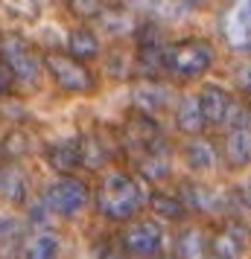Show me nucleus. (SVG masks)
<instances>
[{
	"label": "nucleus",
	"instance_id": "nucleus-14",
	"mask_svg": "<svg viewBox=\"0 0 251 259\" xmlns=\"http://www.w3.org/2000/svg\"><path fill=\"white\" fill-rule=\"evenodd\" d=\"M178 198L184 201V207L187 212H199V215H216V212L225 210V198H219V192L210 187H204V184H181V192Z\"/></svg>",
	"mask_w": 251,
	"mask_h": 259
},
{
	"label": "nucleus",
	"instance_id": "nucleus-30",
	"mask_svg": "<svg viewBox=\"0 0 251 259\" xmlns=\"http://www.w3.org/2000/svg\"><path fill=\"white\" fill-rule=\"evenodd\" d=\"M248 204H251V181H248Z\"/></svg>",
	"mask_w": 251,
	"mask_h": 259
},
{
	"label": "nucleus",
	"instance_id": "nucleus-26",
	"mask_svg": "<svg viewBox=\"0 0 251 259\" xmlns=\"http://www.w3.org/2000/svg\"><path fill=\"white\" fill-rule=\"evenodd\" d=\"M234 82H237V91L245 99L251 102V61H242L237 64V70H234Z\"/></svg>",
	"mask_w": 251,
	"mask_h": 259
},
{
	"label": "nucleus",
	"instance_id": "nucleus-2",
	"mask_svg": "<svg viewBox=\"0 0 251 259\" xmlns=\"http://www.w3.org/2000/svg\"><path fill=\"white\" fill-rule=\"evenodd\" d=\"M216 64V47L207 38H181L164 50V76L178 82H196Z\"/></svg>",
	"mask_w": 251,
	"mask_h": 259
},
{
	"label": "nucleus",
	"instance_id": "nucleus-10",
	"mask_svg": "<svg viewBox=\"0 0 251 259\" xmlns=\"http://www.w3.org/2000/svg\"><path fill=\"white\" fill-rule=\"evenodd\" d=\"M219 157L228 172H242L251 166V128H228L219 146Z\"/></svg>",
	"mask_w": 251,
	"mask_h": 259
},
{
	"label": "nucleus",
	"instance_id": "nucleus-19",
	"mask_svg": "<svg viewBox=\"0 0 251 259\" xmlns=\"http://www.w3.org/2000/svg\"><path fill=\"white\" fill-rule=\"evenodd\" d=\"M0 198L9 204H26L29 198V181L15 163H6L0 169Z\"/></svg>",
	"mask_w": 251,
	"mask_h": 259
},
{
	"label": "nucleus",
	"instance_id": "nucleus-11",
	"mask_svg": "<svg viewBox=\"0 0 251 259\" xmlns=\"http://www.w3.org/2000/svg\"><path fill=\"white\" fill-rule=\"evenodd\" d=\"M132 105L146 117H158L169 108V88L161 79H140L132 88Z\"/></svg>",
	"mask_w": 251,
	"mask_h": 259
},
{
	"label": "nucleus",
	"instance_id": "nucleus-22",
	"mask_svg": "<svg viewBox=\"0 0 251 259\" xmlns=\"http://www.w3.org/2000/svg\"><path fill=\"white\" fill-rule=\"evenodd\" d=\"M146 204H149V210L155 212L158 219H164V222H181V219H187L184 201H181L178 195H172V192L152 189V192L146 195Z\"/></svg>",
	"mask_w": 251,
	"mask_h": 259
},
{
	"label": "nucleus",
	"instance_id": "nucleus-20",
	"mask_svg": "<svg viewBox=\"0 0 251 259\" xmlns=\"http://www.w3.org/2000/svg\"><path fill=\"white\" fill-rule=\"evenodd\" d=\"M32 146H35L32 134L26 128H21V125H15V128H9L3 134V140H0V157H3L6 163H18V160H24V157L32 154Z\"/></svg>",
	"mask_w": 251,
	"mask_h": 259
},
{
	"label": "nucleus",
	"instance_id": "nucleus-28",
	"mask_svg": "<svg viewBox=\"0 0 251 259\" xmlns=\"http://www.w3.org/2000/svg\"><path fill=\"white\" fill-rule=\"evenodd\" d=\"M18 236H21V230H18V222H15V219H6V215H0V245L15 242Z\"/></svg>",
	"mask_w": 251,
	"mask_h": 259
},
{
	"label": "nucleus",
	"instance_id": "nucleus-9",
	"mask_svg": "<svg viewBox=\"0 0 251 259\" xmlns=\"http://www.w3.org/2000/svg\"><path fill=\"white\" fill-rule=\"evenodd\" d=\"M199 105H202V117L204 125L210 128H222L231 119V111L237 105V96L231 94L222 84H204L199 91Z\"/></svg>",
	"mask_w": 251,
	"mask_h": 259
},
{
	"label": "nucleus",
	"instance_id": "nucleus-12",
	"mask_svg": "<svg viewBox=\"0 0 251 259\" xmlns=\"http://www.w3.org/2000/svg\"><path fill=\"white\" fill-rule=\"evenodd\" d=\"M44 163L56 172V175H73L82 166V152H79V137H64V140H53L44 146Z\"/></svg>",
	"mask_w": 251,
	"mask_h": 259
},
{
	"label": "nucleus",
	"instance_id": "nucleus-18",
	"mask_svg": "<svg viewBox=\"0 0 251 259\" xmlns=\"http://www.w3.org/2000/svg\"><path fill=\"white\" fill-rule=\"evenodd\" d=\"M172 119H175V128H178L181 134H187V137H193V134H202V131L207 128V125H204V117H202L199 96H190V94L178 99Z\"/></svg>",
	"mask_w": 251,
	"mask_h": 259
},
{
	"label": "nucleus",
	"instance_id": "nucleus-25",
	"mask_svg": "<svg viewBox=\"0 0 251 259\" xmlns=\"http://www.w3.org/2000/svg\"><path fill=\"white\" fill-rule=\"evenodd\" d=\"M64 6H67L70 18L88 24V21H96V18H99L102 6H105V0H64Z\"/></svg>",
	"mask_w": 251,
	"mask_h": 259
},
{
	"label": "nucleus",
	"instance_id": "nucleus-8",
	"mask_svg": "<svg viewBox=\"0 0 251 259\" xmlns=\"http://www.w3.org/2000/svg\"><path fill=\"white\" fill-rule=\"evenodd\" d=\"M248 247V227L242 222H225L207 236V259H242Z\"/></svg>",
	"mask_w": 251,
	"mask_h": 259
},
{
	"label": "nucleus",
	"instance_id": "nucleus-23",
	"mask_svg": "<svg viewBox=\"0 0 251 259\" xmlns=\"http://www.w3.org/2000/svg\"><path fill=\"white\" fill-rule=\"evenodd\" d=\"M207 236L210 233H204L196 224L184 227L175 239V253L181 259H207Z\"/></svg>",
	"mask_w": 251,
	"mask_h": 259
},
{
	"label": "nucleus",
	"instance_id": "nucleus-27",
	"mask_svg": "<svg viewBox=\"0 0 251 259\" xmlns=\"http://www.w3.org/2000/svg\"><path fill=\"white\" fill-rule=\"evenodd\" d=\"M15 84H18V79L12 76V70L6 67V61L0 59V99H6V96L15 91Z\"/></svg>",
	"mask_w": 251,
	"mask_h": 259
},
{
	"label": "nucleus",
	"instance_id": "nucleus-1",
	"mask_svg": "<svg viewBox=\"0 0 251 259\" xmlns=\"http://www.w3.org/2000/svg\"><path fill=\"white\" fill-rule=\"evenodd\" d=\"M94 204L105 222H129L146 207L144 184L123 169H108L96 184Z\"/></svg>",
	"mask_w": 251,
	"mask_h": 259
},
{
	"label": "nucleus",
	"instance_id": "nucleus-17",
	"mask_svg": "<svg viewBox=\"0 0 251 259\" xmlns=\"http://www.w3.org/2000/svg\"><path fill=\"white\" fill-rule=\"evenodd\" d=\"M79 152H82V166L91 172L105 169L108 160H111V146L99 131H88L79 137Z\"/></svg>",
	"mask_w": 251,
	"mask_h": 259
},
{
	"label": "nucleus",
	"instance_id": "nucleus-6",
	"mask_svg": "<svg viewBox=\"0 0 251 259\" xmlns=\"http://www.w3.org/2000/svg\"><path fill=\"white\" fill-rule=\"evenodd\" d=\"M137 44H134V67L140 73V79H161L164 76V29L152 21H146L134 29Z\"/></svg>",
	"mask_w": 251,
	"mask_h": 259
},
{
	"label": "nucleus",
	"instance_id": "nucleus-21",
	"mask_svg": "<svg viewBox=\"0 0 251 259\" xmlns=\"http://www.w3.org/2000/svg\"><path fill=\"white\" fill-rule=\"evenodd\" d=\"M99 50H102V44H99V38H96V32L91 26H76V29H70V35H67V53H70L73 59H79L88 64V61H94L99 56Z\"/></svg>",
	"mask_w": 251,
	"mask_h": 259
},
{
	"label": "nucleus",
	"instance_id": "nucleus-15",
	"mask_svg": "<svg viewBox=\"0 0 251 259\" xmlns=\"http://www.w3.org/2000/svg\"><path fill=\"white\" fill-rule=\"evenodd\" d=\"M181 157H184V163H187L190 172H210V169L216 166L219 152H216V146L207 140V137L193 134L190 140L181 146Z\"/></svg>",
	"mask_w": 251,
	"mask_h": 259
},
{
	"label": "nucleus",
	"instance_id": "nucleus-13",
	"mask_svg": "<svg viewBox=\"0 0 251 259\" xmlns=\"http://www.w3.org/2000/svg\"><path fill=\"white\" fill-rule=\"evenodd\" d=\"M137 172H140V178L149 181V184H158V181L169 178L172 160H169L167 140H164V137H158L155 143H149L144 152H140V157H137Z\"/></svg>",
	"mask_w": 251,
	"mask_h": 259
},
{
	"label": "nucleus",
	"instance_id": "nucleus-7",
	"mask_svg": "<svg viewBox=\"0 0 251 259\" xmlns=\"http://www.w3.org/2000/svg\"><path fill=\"white\" fill-rule=\"evenodd\" d=\"M0 59L6 61V67L12 70V76L18 82L32 84V82H38L41 73H44L41 56H38L35 47L21 35H3L0 38Z\"/></svg>",
	"mask_w": 251,
	"mask_h": 259
},
{
	"label": "nucleus",
	"instance_id": "nucleus-4",
	"mask_svg": "<svg viewBox=\"0 0 251 259\" xmlns=\"http://www.w3.org/2000/svg\"><path fill=\"white\" fill-rule=\"evenodd\" d=\"M44 204L53 215H61V219H73L91 204V187L85 184L82 178L73 175H61L59 181H53L47 189H44Z\"/></svg>",
	"mask_w": 251,
	"mask_h": 259
},
{
	"label": "nucleus",
	"instance_id": "nucleus-5",
	"mask_svg": "<svg viewBox=\"0 0 251 259\" xmlns=\"http://www.w3.org/2000/svg\"><path fill=\"white\" fill-rule=\"evenodd\" d=\"M117 245L126 256L155 259L164 247V230L152 219H129L117 236Z\"/></svg>",
	"mask_w": 251,
	"mask_h": 259
},
{
	"label": "nucleus",
	"instance_id": "nucleus-29",
	"mask_svg": "<svg viewBox=\"0 0 251 259\" xmlns=\"http://www.w3.org/2000/svg\"><path fill=\"white\" fill-rule=\"evenodd\" d=\"M181 6H187V9H204V6H210L213 0H178Z\"/></svg>",
	"mask_w": 251,
	"mask_h": 259
},
{
	"label": "nucleus",
	"instance_id": "nucleus-16",
	"mask_svg": "<svg viewBox=\"0 0 251 259\" xmlns=\"http://www.w3.org/2000/svg\"><path fill=\"white\" fill-rule=\"evenodd\" d=\"M59 250H61L59 233H53L47 227H35V230L21 242V256L24 259H56Z\"/></svg>",
	"mask_w": 251,
	"mask_h": 259
},
{
	"label": "nucleus",
	"instance_id": "nucleus-24",
	"mask_svg": "<svg viewBox=\"0 0 251 259\" xmlns=\"http://www.w3.org/2000/svg\"><path fill=\"white\" fill-rule=\"evenodd\" d=\"M99 26L105 29L108 35H132L134 29H137V24H134V18L129 9H120V6H114V9H108V6H102V12H99Z\"/></svg>",
	"mask_w": 251,
	"mask_h": 259
},
{
	"label": "nucleus",
	"instance_id": "nucleus-3",
	"mask_svg": "<svg viewBox=\"0 0 251 259\" xmlns=\"http://www.w3.org/2000/svg\"><path fill=\"white\" fill-rule=\"evenodd\" d=\"M41 64H44V73L50 76V82L56 84L61 94L88 96L96 91V76L88 70L85 61L73 59L70 53H44Z\"/></svg>",
	"mask_w": 251,
	"mask_h": 259
}]
</instances>
